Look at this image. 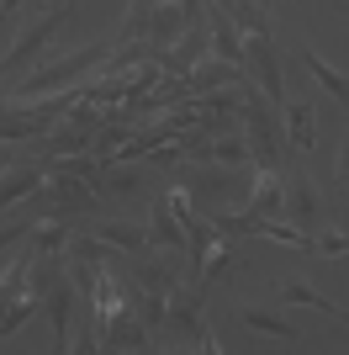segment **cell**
<instances>
[{"label":"cell","mask_w":349,"mask_h":355,"mask_svg":"<svg viewBox=\"0 0 349 355\" xmlns=\"http://www.w3.org/2000/svg\"><path fill=\"white\" fill-rule=\"evenodd\" d=\"M238 128H244V138H249V154H254L260 164H270V170L291 154L286 122H280V106L270 101V96H265L249 74L238 80Z\"/></svg>","instance_id":"6da1fadb"},{"label":"cell","mask_w":349,"mask_h":355,"mask_svg":"<svg viewBox=\"0 0 349 355\" xmlns=\"http://www.w3.org/2000/svg\"><path fill=\"white\" fill-rule=\"evenodd\" d=\"M111 48H116V37H101V43L74 48V53H64V59H53V64H37V69H32L27 80H16V85H11V96L32 101V96H53V90L80 85L85 74H96L106 59H111Z\"/></svg>","instance_id":"7a4b0ae2"},{"label":"cell","mask_w":349,"mask_h":355,"mask_svg":"<svg viewBox=\"0 0 349 355\" xmlns=\"http://www.w3.org/2000/svg\"><path fill=\"white\" fill-rule=\"evenodd\" d=\"M64 21H69V11H64V6H48V11H37V21H27V27L16 32V43L6 48V59H0V85L11 90L16 80H27V74L37 69L48 43L64 32Z\"/></svg>","instance_id":"3957f363"},{"label":"cell","mask_w":349,"mask_h":355,"mask_svg":"<svg viewBox=\"0 0 349 355\" xmlns=\"http://www.w3.org/2000/svg\"><path fill=\"white\" fill-rule=\"evenodd\" d=\"M32 292H37V302L48 308V318H53V329H58V345L69 350V318H74V302H80V286H74V276H69V260L64 254H37L32 260Z\"/></svg>","instance_id":"277c9868"},{"label":"cell","mask_w":349,"mask_h":355,"mask_svg":"<svg viewBox=\"0 0 349 355\" xmlns=\"http://www.w3.org/2000/svg\"><path fill=\"white\" fill-rule=\"evenodd\" d=\"M244 170H249V164H222V170H217V159L174 164V186L196 202V212H212L217 202H228V196L244 186Z\"/></svg>","instance_id":"5b68a950"},{"label":"cell","mask_w":349,"mask_h":355,"mask_svg":"<svg viewBox=\"0 0 349 355\" xmlns=\"http://www.w3.org/2000/svg\"><path fill=\"white\" fill-rule=\"evenodd\" d=\"M101 122H106V112L96 101H85V96H80V101L69 106V112H64V117L53 122V128H48L43 138H37V144H43V159H64V154H85L90 144H96V133H101Z\"/></svg>","instance_id":"8992f818"},{"label":"cell","mask_w":349,"mask_h":355,"mask_svg":"<svg viewBox=\"0 0 349 355\" xmlns=\"http://www.w3.org/2000/svg\"><path fill=\"white\" fill-rule=\"evenodd\" d=\"M43 170H48V212H53V218H74V212H101L106 196L96 191L85 175L64 170L58 159H43Z\"/></svg>","instance_id":"52a82bcc"},{"label":"cell","mask_w":349,"mask_h":355,"mask_svg":"<svg viewBox=\"0 0 349 355\" xmlns=\"http://www.w3.org/2000/svg\"><path fill=\"white\" fill-rule=\"evenodd\" d=\"M202 302H206V292H196L190 282H174V286H170V313H164V334L196 345V350H217V340H206Z\"/></svg>","instance_id":"ba28073f"},{"label":"cell","mask_w":349,"mask_h":355,"mask_svg":"<svg viewBox=\"0 0 349 355\" xmlns=\"http://www.w3.org/2000/svg\"><path fill=\"white\" fill-rule=\"evenodd\" d=\"M244 74L249 80H260V90L270 101H286V64H280L276 43L265 37V32H244Z\"/></svg>","instance_id":"9c48e42d"},{"label":"cell","mask_w":349,"mask_h":355,"mask_svg":"<svg viewBox=\"0 0 349 355\" xmlns=\"http://www.w3.org/2000/svg\"><path fill=\"white\" fill-rule=\"evenodd\" d=\"M96 334H101V350H154V340H148L143 318L132 313L127 292H122V302H116L101 324H96Z\"/></svg>","instance_id":"30bf717a"},{"label":"cell","mask_w":349,"mask_h":355,"mask_svg":"<svg viewBox=\"0 0 349 355\" xmlns=\"http://www.w3.org/2000/svg\"><path fill=\"white\" fill-rule=\"evenodd\" d=\"M43 186H48L43 159H21V164L11 159V170L0 175V212L16 207V202H27V196H43Z\"/></svg>","instance_id":"8fae6325"},{"label":"cell","mask_w":349,"mask_h":355,"mask_svg":"<svg viewBox=\"0 0 349 355\" xmlns=\"http://www.w3.org/2000/svg\"><path fill=\"white\" fill-rule=\"evenodd\" d=\"M244 212H254V218H280V212H286V175L270 170V164H260V175L249 180Z\"/></svg>","instance_id":"7c38bea8"},{"label":"cell","mask_w":349,"mask_h":355,"mask_svg":"<svg viewBox=\"0 0 349 355\" xmlns=\"http://www.w3.org/2000/svg\"><path fill=\"white\" fill-rule=\"evenodd\" d=\"M85 228H90V234H101L116 254H143V250H148V228H143V223H127V218H96V212H85Z\"/></svg>","instance_id":"4fadbf2b"},{"label":"cell","mask_w":349,"mask_h":355,"mask_svg":"<svg viewBox=\"0 0 349 355\" xmlns=\"http://www.w3.org/2000/svg\"><path fill=\"white\" fill-rule=\"evenodd\" d=\"M206 32H212V53L217 59H228V64H244V27L233 21V11L228 6H206Z\"/></svg>","instance_id":"5bb4252c"},{"label":"cell","mask_w":349,"mask_h":355,"mask_svg":"<svg viewBox=\"0 0 349 355\" xmlns=\"http://www.w3.org/2000/svg\"><path fill=\"white\" fill-rule=\"evenodd\" d=\"M280 122H286V144H291V154H307V148L318 144V112H312V101H296V96H286V101H280Z\"/></svg>","instance_id":"9a60e30c"},{"label":"cell","mask_w":349,"mask_h":355,"mask_svg":"<svg viewBox=\"0 0 349 355\" xmlns=\"http://www.w3.org/2000/svg\"><path fill=\"white\" fill-rule=\"evenodd\" d=\"M318 212H323L318 186H312V180L302 175V170H291V175H286V212H280V218H291L296 228H307V223L318 218Z\"/></svg>","instance_id":"2e32d148"},{"label":"cell","mask_w":349,"mask_h":355,"mask_svg":"<svg viewBox=\"0 0 349 355\" xmlns=\"http://www.w3.org/2000/svg\"><path fill=\"white\" fill-rule=\"evenodd\" d=\"M276 297L286 302V308H318L328 313V318H339V324H349V308H339V302H328V297L318 292V286L296 282V276H286V282H276Z\"/></svg>","instance_id":"e0dca14e"},{"label":"cell","mask_w":349,"mask_h":355,"mask_svg":"<svg viewBox=\"0 0 349 355\" xmlns=\"http://www.w3.org/2000/svg\"><path fill=\"white\" fill-rule=\"evenodd\" d=\"M238 80H244V64H228V59H217V53H206V59L186 74L190 96H202V90H222V85H238Z\"/></svg>","instance_id":"ac0fdd59"},{"label":"cell","mask_w":349,"mask_h":355,"mask_svg":"<svg viewBox=\"0 0 349 355\" xmlns=\"http://www.w3.org/2000/svg\"><path fill=\"white\" fill-rule=\"evenodd\" d=\"M238 318H244L254 334H270V340H280V345H302L307 340V329H296V324H286L280 313H270V308H254V302H244L238 308Z\"/></svg>","instance_id":"d6986e66"},{"label":"cell","mask_w":349,"mask_h":355,"mask_svg":"<svg viewBox=\"0 0 349 355\" xmlns=\"http://www.w3.org/2000/svg\"><path fill=\"white\" fill-rule=\"evenodd\" d=\"M143 228H148V250H186V228H180L170 202H159V207L148 212Z\"/></svg>","instance_id":"ffe728a7"},{"label":"cell","mask_w":349,"mask_h":355,"mask_svg":"<svg viewBox=\"0 0 349 355\" xmlns=\"http://www.w3.org/2000/svg\"><path fill=\"white\" fill-rule=\"evenodd\" d=\"M69 234H74V228H69L64 218H43V223H32V228H27V244H32L37 254H64Z\"/></svg>","instance_id":"44dd1931"},{"label":"cell","mask_w":349,"mask_h":355,"mask_svg":"<svg viewBox=\"0 0 349 355\" xmlns=\"http://www.w3.org/2000/svg\"><path fill=\"white\" fill-rule=\"evenodd\" d=\"M302 64L312 69V80H318L328 96H339V106H349V74H339L334 64L323 59V53H312V48H302Z\"/></svg>","instance_id":"7402d4cb"},{"label":"cell","mask_w":349,"mask_h":355,"mask_svg":"<svg viewBox=\"0 0 349 355\" xmlns=\"http://www.w3.org/2000/svg\"><path fill=\"white\" fill-rule=\"evenodd\" d=\"M334 180H339V191L349 196V106H344V148H339V170H334Z\"/></svg>","instance_id":"603a6c76"},{"label":"cell","mask_w":349,"mask_h":355,"mask_svg":"<svg viewBox=\"0 0 349 355\" xmlns=\"http://www.w3.org/2000/svg\"><path fill=\"white\" fill-rule=\"evenodd\" d=\"M318 254H349V234H323L318 239Z\"/></svg>","instance_id":"cb8c5ba5"},{"label":"cell","mask_w":349,"mask_h":355,"mask_svg":"<svg viewBox=\"0 0 349 355\" xmlns=\"http://www.w3.org/2000/svg\"><path fill=\"white\" fill-rule=\"evenodd\" d=\"M6 164H11V144L0 138V175H6Z\"/></svg>","instance_id":"d4e9b609"},{"label":"cell","mask_w":349,"mask_h":355,"mask_svg":"<svg viewBox=\"0 0 349 355\" xmlns=\"http://www.w3.org/2000/svg\"><path fill=\"white\" fill-rule=\"evenodd\" d=\"M16 6H21V0H0V11H6V16H11V11H16Z\"/></svg>","instance_id":"484cf974"},{"label":"cell","mask_w":349,"mask_h":355,"mask_svg":"<svg viewBox=\"0 0 349 355\" xmlns=\"http://www.w3.org/2000/svg\"><path fill=\"white\" fill-rule=\"evenodd\" d=\"M53 6H64V11H74V0H53Z\"/></svg>","instance_id":"4316f807"},{"label":"cell","mask_w":349,"mask_h":355,"mask_svg":"<svg viewBox=\"0 0 349 355\" xmlns=\"http://www.w3.org/2000/svg\"><path fill=\"white\" fill-rule=\"evenodd\" d=\"M37 6H43V11H48V0H37Z\"/></svg>","instance_id":"83f0119b"},{"label":"cell","mask_w":349,"mask_h":355,"mask_svg":"<svg viewBox=\"0 0 349 355\" xmlns=\"http://www.w3.org/2000/svg\"><path fill=\"white\" fill-rule=\"evenodd\" d=\"M339 6H344V11H349V0H339Z\"/></svg>","instance_id":"f1b7e54d"},{"label":"cell","mask_w":349,"mask_h":355,"mask_svg":"<svg viewBox=\"0 0 349 355\" xmlns=\"http://www.w3.org/2000/svg\"><path fill=\"white\" fill-rule=\"evenodd\" d=\"M265 6H270V0H265Z\"/></svg>","instance_id":"f546056e"}]
</instances>
